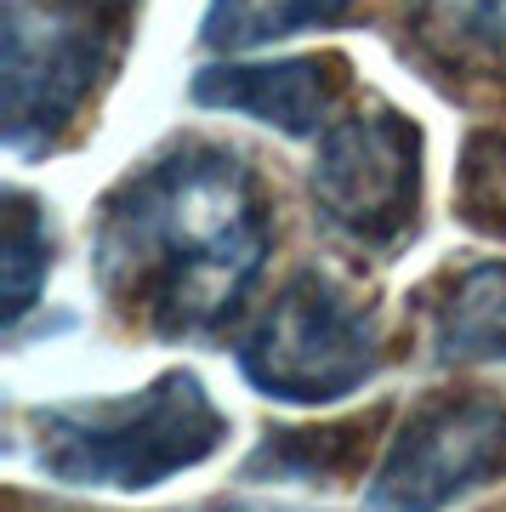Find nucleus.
<instances>
[{
    "mask_svg": "<svg viewBox=\"0 0 506 512\" xmlns=\"http://www.w3.org/2000/svg\"><path fill=\"white\" fill-rule=\"evenodd\" d=\"M273 245L268 194L234 148L177 143L143 160L91 228V279L131 330L217 336L262 279Z\"/></svg>",
    "mask_w": 506,
    "mask_h": 512,
    "instance_id": "1",
    "label": "nucleus"
},
{
    "mask_svg": "<svg viewBox=\"0 0 506 512\" xmlns=\"http://www.w3.org/2000/svg\"><path fill=\"white\" fill-rule=\"evenodd\" d=\"M29 427L35 467L69 490H154L194 473L228 439V416L194 370H165L120 399L46 404Z\"/></svg>",
    "mask_w": 506,
    "mask_h": 512,
    "instance_id": "2",
    "label": "nucleus"
},
{
    "mask_svg": "<svg viewBox=\"0 0 506 512\" xmlns=\"http://www.w3.org/2000/svg\"><path fill=\"white\" fill-rule=\"evenodd\" d=\"M239 370L268 399L336 404L381 370L376 319L325 274H296L239 342Z\"/></svg>",
    "mask_w": 506,
    "mask_h": 512,
    "instance_id": "3",
    "label": "nucleus"
},
{
    "mask_svg": "<svg viewBox=\"0 0 506 512\" xmlns=\"http://www.w3.org/2000/svg\"><path fill=\"white\" fill-rule=\"evenodd\" d=\"M313 205L353 251L393 256L421 222V131L387 103L342 114L313 154Z\"/></svg>",
    "mask_w": 506,
    "mask_h": 512,
    "instance_id": "4",
    "label": "nucleus"
},
{
    "mask_svg": "<svg viewBox=\"0 0 506 512\" xmlns=\"http://www.w3.org/2000/svg\"><path fill=\"white\" fill-rule=\"evenodd\" d=\"M120 46L126 29L52 0H6V148L46 154L63 143L120 63Z\"/></svg>",
    "mask_w": 506,
    "mask_h": 512,
    "instance_id": "5",
    "label": "nucleus"
},
{
    "mask_svg": "<svg viewBox=\"0 0 506 512\" xmlns=\"http://www.w3.org/2000/svg\"><path fill=\"white\" fill-rule=\"evenodd\" d=\"M506 473V399L444 393L410 410L370 484V512H444Z\"/></svg>",
    "mask_w": 506,
    "mask_h": 512,
    "instance_id": "6",
    "label": "nucleus"
},
{
    "mask_svg": "<svg viewBox=\"0 0 506 512\" xmlns=\"http://www.w3.org/2000/svg\"><path fill=\"white\" fill-rule=\"evenodd\" d=\"M353 86L347 57H279V63H205L194 74L199 109L222 114H251L262 126L285 131V137H325L342 120V97Z\"/></svg>",
    "mask_w": 506,
    "mask_h": 512,
    "instance_id": "7",
    "label": "nucleus"
},
{
    "mask_svg": "<svg viewBox=\"0 0 506 512\" xmlns=\"http://www.w3.org/2000/svg\"><path fill=\"white\" fill-rule=\"evenodd\" d=\"M404 52L444 86H506V0H404Z\"/></svg>",
    "mask_w": 506,
    "mask_h": 512,
    "instance_id": "8",
    "label": "nucleus"
},
{
    "mask_svg": "<svg viewBox=\"0 0 506 512\" xmlns=\"http://www.w3.org/2000/svg\"><path fill=\"white\" fill-rule=\"evenodd\" d=\"M427 342L444 365L506 359V262H472L444 279V296L427 313Z\"/></svg>",
    "mask_w": 506,
    "mask_h": 512,
    "instance_id": "9",
    "label": "nucleus"
},
{
    "mask_svg": "<svg viewBox=\"0 0 506 512\" xmlns=\"http://www.w3.org/2000/svg\"><path fill=\"white\" fill-rule=\"evenodd\" d=\"M364 0H211L199 40L211 52H262L273 40L313 35V29H342L347 18H359Z\"/></svg>",
    "mask_w": 506,
    "mask_h": 512,
    "instance_id": "10",
    "label": "nucleus"
},
{
    "mask_svg": "<svg viewBox=\"0 0 506 512\" xmlns=\"http://www.w3.org/2000/svg\"><path fill=\"white\" fill-rule=\"evenodd\" d=\"M0 274H6V319L18 325L35 308L40 285L52 274V228L29 194H6V239H0Z\"/></svg>",
    "mask_w": 506,
    "mask_h": 512,
    "instance_id": "11",
    "label": "nucleus"
},
{
    "mask_svg": "<svg viewBox=\"0 0 506 512\" xmlns=\"http://www.w3.org/2000/svg\"><path fill=\"white\" fill-rule=\"evenodd\" d=\"M455 211L472 234L506 239V126L472 131L455 165Z\"/></svg>",
    "mask_w": 506,
    "mask_h": 512,
    "instance_id": "12",
    "label": "nucleus"
},
{
    "mask_svg": "<svg viewBox=\"0 0 506 512\" xmlns=\"http://www.w3.org/2000/svg\"><path fill=\"white\" fill-rule=\"evenodd\" d=\"M63 12H80V18H97L109 23V29H131V12H137V0H52Z\"/></svg>",
    "mask_w": 506,
    "mask_h": 512,
    "instance_id": "13",
    "label": "nucleus"
},
{
    "mask_svg": "<svg viewBox=\"0 0 506 512\" xmlns=\"http://www.w3.org/2000/svg\"><path fill=\"white\" fill-rule=\"evenodd\" d=\"M199 512H308V507H273V501H211Z\"/></svg>",
    "mask_w": 506,
    "mask_h": 512,
    "instance_id": "14",
    "label": "nucleus"
}]
</instances>
